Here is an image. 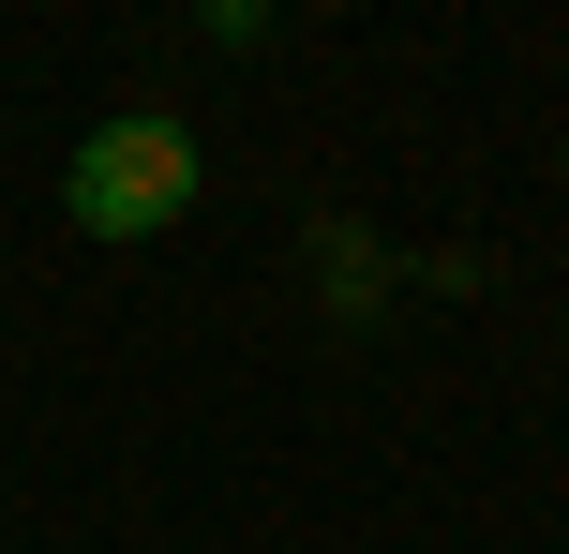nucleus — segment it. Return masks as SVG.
<instances>
[{
    "mask_svg": "<svg viewBox=\"0 0 569 554\" xmlns=\"http://www.w3.org/2000/svg\"><path fill=\"white\" fill-rule=\"evenodd\" d=\"M196 135H180L166 105H120V120H90L76 135V165H60V210H76L90 240H166L180 210H196Z\"/></svg>",
    "mask_w": 569,
    "mask_h": 554,
    "instance_id": "1",
    "label": "nucleus"
},
{
    "mask_svg": "<svg viewBox=\"0 0 569 554\" xmlns=\"http://www.w3.org/2000/svg\"><path fill=\"white\" fill-rule=\"evenodd\" d=\"M555 180H569V150H555Z\"/></svg>",
    "mask_w": 569,
    "mask_h": 554,
    "instance_id": "2",
    "label": "nucleus"
}]
</instances>
